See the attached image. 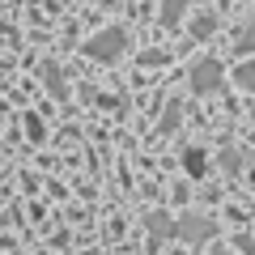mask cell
I'll return each instance as SVG.
<instances>
[{
  "mask_svg": "<svg viewBox=\"0 0 255 255\" xmlns=\"http://www.w3.org/2000/svg\"><path fill=\"white\" fill-rule=\"evenodd\" d=\"M124 43H128L124 30H102L98 38H90V43H85V51H90V55H102V60H111V55L124 51Z\"/></svg>",
  "mask_w": 255,
  "mask_h": 255,
  "instance_id": "cell-1",
  "label": "cell"
},
{
  "mask_svg": "<svg viewBox=\"0 0 255 255\" xmlns=\"http://www.w3.org/2000/svg\"><path fill=\"white\" fill-rule=\"evenodd\" d=\"M183 166H187V174H196V179H200V174H209V170H204V166H209L204 149H187V153H183Z\"/></svg>",
  "mask_w": 255,
  "mask_h": 255,
  "instance_id": "cell-3",
  "label": "cell"
},
{
  "mask_svg": "<svg viewBox=\"0 0 255 255\" xmlns=\"http://www.w3.org/2000/svg\"><path fill=\"white\" fill-rule=\"evenodd\" d=\"M234 77H238V85H243V90H255V64H243Z\"/></svg>",
  "mask_w": 255,
  "mask_h": 255,
  "instance_id": "cell-4",
  "label": "cell"
},
{
  "mask_svg": "<svg viewBox=\"0 0 255 255\" xmlns=\"http://www.w3.org/2000/svg\"><path fill=\"white\" fill-rule=\"evenodd\" d=\"M217 81H221V73H217V64H213V60H200L196 68H191V90H196V94H209Z\"/></svg>",
  "mask_w": 255,
  "mask_h": 255,
  "instance_id": "cell-2",
  "label": "cell"
},
{
  "mask_svg": "<svg viewBox=\"0 0 255 255\" xmlns=\"http://www.w3.org/2000/svg\"><path fill=\"white\" fill-rule=\"evenodd\" d=\"M183 234H209V221H196V217L183 221Z\"/></svg>",
  "mask_w": 255,
  "mask_h": 255,
  "instance_id": "cell-6",
  "label": "cell"
},
{
  "mask_svg": "<svg viewBox=\"0 0 255 255\" xmlns=\"http://www.w3.org/2000/svg\"><path fill=\"white\" fill-rule=\"evenodd\" d=\"M238 47H243V51H251V47H255V21H247V30H243V38H238Z\"/></svg>",
  "mask_w": 255,
  "mask_h": 255,
  "instance_id": "cell-5",
  "label": "cell"
},
{
  "mask_svg": "<svg viewBox=\"0 0 255 255\" xmlns=\"http://www.w3.org/2000/svg\"><path fill=\"white\" fill-rule=\"evenodd\" d=\"M179 9H183V0H170V4H166V21L179 17Z\"/></svg>",
  "mask_w": 255,
  "mask_h": 255,
  "instance_id": "cell-7",
  "label": "cell"
}]
</instances>
